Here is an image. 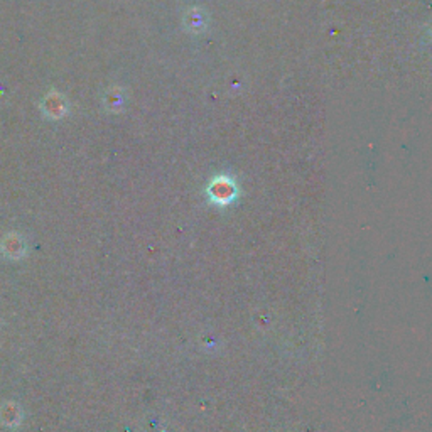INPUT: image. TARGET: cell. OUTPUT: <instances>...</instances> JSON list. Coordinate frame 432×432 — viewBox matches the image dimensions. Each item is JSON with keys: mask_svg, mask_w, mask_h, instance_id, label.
<instances>
[{"mask_svg": "<svg viewBox=\"0 0 432 432\" xmlns=\"http://www.w3.org/2000/svg\"><path fill=\"white\" fill-rule=\"evenodd\" d=\"M209 191H211L213 200L220 201V203H228V201H232L233 198L237 196L235 184H233L232 179H228V177L225 176L216 177L211 183V189H209Z\"/></svg>", "mask_w": 432, "mask_h": 432, "instance_id": "6da1fadb", "label": "cell"}, {"mask_svg": "<svg viewBox=\"0 0 432 432\" xmlns=\"http://www.w3.org/2000/svg\"><path fill=\"white\" fill-rule=\"evenodd\" d=\"M43 110L51 119H63L68 114V105L63 95L59 93H50L43 102Z\"/></svg>", "mask_w": 432, "mask_h": 432, "instance_id": "7a4b0ae2", "label": "cell"}]
</instances>
